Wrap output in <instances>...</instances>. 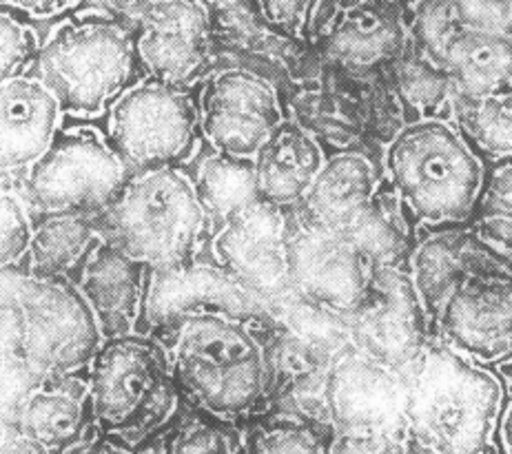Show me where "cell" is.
Returning a JSON list of instances; mask_svg holds the SVG:
<instances>
[{"mask_svg": "<svg viewBox=\"0 0 512 454\" xmlns=\"http://www.w3.org/2000/svg\"><path fill=\"white\" fill-rule=\"evenodd\" d=\"M504 408V379L437 342L408 370V437L430 454H493Z\"/></svg>", "mask_w": 512, "mask_h": 454, "instance_id": "obj_2", "label": "cell"}, {"mask_svg": "<svg viewBox=\"0 0 512 454\" xmlns=\"http://www.w3.org/2000/svg\"><path fill=\"white\" fill-rule=\"evenodd\" d=\"M98 220L102 240L147 271L196 260L211 226L196 182L182 169L131 173Z\"/></svg>", "mask_w": 512, "mask_h": 454, "instance_id": "obj_4", "label": "cell"}, {"mask_svg": "<svg viewBox=\"0 0 512 454\" xmlns=\"http://www.w3.org/2000/svg\"><path fill=\"white\" fill-rule=\"evenodd\" d=\"M200 3L207 9H229L244 3V0H200Z\"/></svg>", "mask_w": 512, "mask_h": 454, "instance_id": "obj_43", "label": "cell"}, {"mask_svg": "<svg viewBox=\"0 0 512 454\" xmlns=\"http://www.w3.org/2000/svg\"><path fill=\"white\" fill-rule=\"evenodd\" d=\"M165 454H247V441L235 423L193 410L165 432Z\"/></svg>", "mask_w": 512, "mask_h": 454, "instance_id": "obj_31", "label": "cell"}, {"mask_svg": "<svg viewBox=\"0 0 512 454\" xmlns=\"http://www.w3.org/2000/svg\"><path fill=\"white\" fill-rule=\"evenodd\" d=\"M129 171L94 127H60L49 149L18 180L32 220L65 213H102L116 198Z\"/></svg>", "mask_w": 512, "mask_h": 454, "instance_id": "obj_8", "label": "cell"}, {"mask_svg": "<svg viewBox=\"0 0 512 454\" xmlns=\"http://www.w3.org/2000/svg\"><path fill=\"white\" fill-rule=\"evenodd\" d=\"M329 454H411V439L391 435H333Z\"/></svg>", "mask_w": 512, "mask_h": 454, "instance_id": "obj_38", "label": "cell"}, {"mask_svg": "<svg viewBox=\"0 0 512 454\" xmlns=\"http://www.w3.org/2000/svg\"><path fill=\"white\" fill-rule=\"evenodd\" d=\"M384 164L399 204L430 229L466 224L486 178L479 153L442 118L406 125L388 142Z\"/></svg>", "mask_w": 512, "mask_h": 454, "instance_id": "obj_7", "label": "cell"}, {"mask_svg": "<svg viewBox=\"0 0 512 454\" xmlns=\"http://www.w3.org/2000/svg\"><path fill=\"white\" fill-rule=\"evenodd\" d=\"M145 280L147 268L116 246L102 242L91 253L76 286L96 319L102 342L138 333Z\"/></svg>", "mask_w": 512, "mask_h": 454, "instance_id": "obj_22", "label": "cell"}, {"mask_svg": "<svg viewBox=\"0 0 512 454\" xmlns=\"http://www.w3.org/2000/svg\"><path fill=\"white\" fill-rule=\"evenodd\" d=\"M0 306L5 313V344L38 377L87 373L102 346V335L74 282L36 275L18 264L0 271Z\"/></svg>", "mask_w": 512, "mask_h": 454, "instance_id": "obj_6", "label": "cell"}, {"mask_svg": "<svg viewBox=\"0 0 512 454\" xmlns=\"http://www.w3.org/2000/svg\"><path fill=\"white\" fill-rule=\"evenodd\" d=\"M512 268L510 255L495 251L464 224L428 229L408 251V280L419 306L433 326L446 297L470 277Z\"/></svg>", "mask_w": 512, "mask_h": 454, "instance_id": "obj_18", "label": "cell"}, {"mask_svg": "<svg viewBox=\"0 0 512 454\" xmlns=\"http://www.w3.org/2000/svg\"><path fill=\"white\" fill-rule=\"evenodd\" d=\"M435 342L484 368L512 364V268L459 284L433 319Z\"/></svg>", "mask_w": 512, "mask_h": 454, "instance_id": "obj_15", "label": "cell"}, {"mask_svg": "<svg viewBox=\"0 0 512 454\" xmlns=\"http://www.w3.org/2000/svg\"><path fill=\"white\" fill-rule=\"evenodd\" d=\"M258 324V319L207 313L153 335L167 348L184 404L229 423L269 406L278 370Z\"/></svg>", "mask_w": 512, "mask_h": 454, "instance_id": "obj_1", "label": "cell"}, {"mask_svg": "<svg viewBox=\"0 0 512 454\" xmlns=\"http://www.w3.org/2000/svg\"><path fill=\"white\" fill-rule=\"evenodd\" d=\"M324 56L346 69L395 60L406 49V29L391 0H360L340 12L324 40Z\"/></svg>", "mask_w": 512, "mask_h": 454, "instance_id": "obj_24", "label": "cell"}, {"mask_svg": "<svg viewBox=\"0 0 512 454\" xmlns=\"http://www.w3.org/2000/svg\"><path fill=\"white\" fill-rule=\"evenodd\" d=\"M16 428L47 454H76L98 435L87 373L43 379L25 399Z\"/></svg>", "mask_w": 512, "mask_h": 454, "instance_id": "obj_19", "label": "cell"}, {"mask_svg": "<svg viewBox=\"0 0 512 454\" xmlns=\"http://www.w3.org/2000/svg\"><path fill=\"white\" fill-rule=\"evenodd\" d=\"M202 138L215 153L253 162L286 122L273 82L253 69L229 67L204 82L198 102Z\"/></svg>", "mask_w": 512, "mask_h": 454, "instance_id": "obj_11", "label": "cell"}, {"mask_svg": "<svg viewBox=\"0 0 512 454\" xmlns=\"http://www.w3.org/2000/svg\"><path fill=\"white\" fill-rule=\"evenodd\" d=\"M107 140L129 173L182 169L200 147V113L191 91L142 78L107 111Z\"/></svg>", "mask_w": 512, "mask_h": 454, "instance_id": "obj_9", "label": "cell"}, {"mask_svg": "<svg viewBox=\"0 0 512 454\" xmlns=\"http://www.w3.org/2000/svg\"><path fill=\"white\" fill-rule=\"evenodd\" d=\"M40 49L38 36L14 9H0V85L29 74Z\"/></svg>", "mask_w": 512, "mask_h": 454, "instance_id": "obj_34", "label": "cell"}, {"mask_svg": "<svg viewBox=\"0 0 512 454\" xmlns=\"http://www.w3.org/2000/svg\"><path fill=\"white\" fill-rule=\"evenodd\" d=\"M453 7L462 25L512 38V0H453Z\"/></svg>", "mask_w": 512, "mask_h": 454, "instance_id": "obj_36", "label": "cell"}, {"mask_svg": "<svg viewBox=\"0 0 512 454\" xmlns=\"http://www.w3.org/2000/svg\"><path fill=\"white\" fill-rule=\"evenodd\" d=\"M247 454H329L331 439L313 423L298 419H273L255 423L244 432Z\"/></svg>", "mask_w": 512, "mask_h": 454, "instance_id": "obj_32", "label": "cell"}, {"mask_svg": "<svg viewBox=\"0 0 512 454\" xmlns=\"http://www.w3.org/2000/svg\"><path fill=\"white\" fill-rule=\"evenodd\" d=\"M348 322V344L360 353L408 373L428 346V319L408 273L377 266L371 288Z\"/></svg>", "mask_w": 512, "mask_h": 454, "instance_id": "obj_16", "label": "cell"}, {"mask_svg": "<svg viewBox=\"0 0 512 454\" xmlns=\"http://www.w3.org/2000/svg\"><path fill=\"white\" fill-rule=\"evenodd\" d=\"M56 98L32 74L0 85V175H23L60 129Z\"/></svg>", "mask_w": 512, "mask_h": 454, "instance_id": "obj_21", "label": "cell"}, {"mask_svg": "<svg viewBox=\"0 0 512 454\" xmlns=\"http://www.w3.org/2000/svg\"><path fill=\"white\" fill-rule=\"evenodd\" d=\"M322 406L333 435L408 437V373L346 344L331 357Z\"/></svg>", "mask_w": 512, "mask_h": 454, "instance_id": "obj_10", "label": "cell"}, {"mask_svg": "<svg viewBox=\"0 0 512 454\" xmlns=\"http://www.w3.org/2000/svg\"><path fill=\"white\" fill-rule=\"evenodd\" d=\"M466 226L495 251L512 255V160L497 162L486 173Z\"/></svg>", "mask_w": 512, "mask_h": 454, "instance_id": "obj_30", "label": "cell"}, {"mask_svg": "<svg viewBox=\"0 0 512 454\" xmlns=\"http://www.w3.org/2000/svg\"><path fill=\"white\" fill-rule=\"evenodd\" d=\"M138 71L136 38L127 20L87 12L67 18L40 43L29 74L56 98L63 116L91 120L142 80Z\"/></svg>", "mask_w": 512, "mask_h": 454, "instance_id": "obj_3", "label": "cell"}, {"mask_svg": "<svg viewBox=\"0 0 512 454\" xmlns=\"http://www.w3.org/2000/svg\"><path fill=\"white\" fill-rule=\"evenodd\" d=\"M289 211L255 200L220 224L215 264L266 304L289 291Z\"/></svg>", "mask_w": 512, "mask_h": 454, "instance_id": "obj_17", "label": "cell"}, {"mask_svg": "<svg viewBox=\"0 0 512 454\" xmlns=\"http://www.w3.org/2000/svg\"><path fill=\"white\" fill-rule=\"evenodd\" d=\"M193 182L202 204L207 206L211 222L220 220L222 224L233 213L258 200L253 162L231 160L213 153L211 158L202 160Z\"/></svg>", "mask_w": 512, "mask_h": 454, "instance_id": "obj_27", "label": "cell"}, {"mask_svg": "<svg viewBox=\"0 0 512 454\" xmlns=\"http://www.w3.org/2000/svg\"><path fill=\"white\" fill-rule=\"evenodd\" d=\"M317 0H258L266 25L284 36H304Z\"/></svg>", "mask_w": 512, "mask_h": 454, "instance_id": "obj_37", "label": "cell"}, {"mask_svg": "<svg viewBox=\"0 0 512 454\" xmlns=\"http://www.w3.org/2000/svg\"><path fill=\"white\" fill-rule=\"evenodd\" d=\"M222 313L247 319H271L269 304L253 295L220 264L189 262L147 271L138 333L160 335L193 315Z\"/></svg>", "mask_w": 512, "mask_h": 454, "instance_id": "obj_14", "label": "cell"}, {"mask_svg": "<svg viewBox=\"0 0 512 454\" xmlns=\"http://www.w3.org/2000/svg\"><path fill=\"white\" fill-rule=\"evenodd\" d=\"M326 162L322 142L295 120H286L253 160L258 200L291 211L298 206Z\"/></svg>", "mask_w": 512, "mask_h": 454, "instance_id": "obj_23", "label": "cell"}, {"mask_svg": "<svg viewBox=\"0 0 512 454\" xmlns=\"http://www.w3.org/2000/svg\"><path fill=\"white\" fill-rule=\"evenodd\" d=\"M289 291L337 315H353L371 288L375 264L351 235L300 222L289 211Z\"/></svg>", "mask_w": 512, "mask_h": 454, "instance_id": "obj_13", "label": "cell"}, {"mask_svg": "<svg viewBox=\"0 0 512 454\" xmlns=\"http://www.w3.org/2000/svg\"><path fill=\"white\" fill-rule=\"evenodd\" d=\"M464 138L479 156L495 162L512 160V85L475 100H459Z\"/></svg>", "mask_w": 512, "mask_h": 454, "instance_id": "obj_28", "label": "cell"}, {"mask_svg": "<svg viewBox=\"0 0 512 454\" xmlns=\"http://www.w3.org/2000/svg\"><path fill=\"white\" fill-rule=\"evenodd\" d=\"M80 454H136V452H131L129 448L120 446L118 441L109 439L105 435H100V432H98V435L91 439L83 450H80Z\"/></svg>", "mask_w": 512, "mask_h": 454, "instance_id": "obj_40", "label": "cell"}, {"mask_svg": "<svg viewBox=\"0 0 512 454\" xmlns=\"http://www.w3.org/2000/svg\"><path fill=\"white\" fill-rule=\"evenodd\" d=\"M102 240L98 213L45 215L32 220L25 266L43 277L78 282L80 273Z\"/></svg>", "mask_w": 512, "mask_h": 454, "instance_id": "obj_26", "label": "cell"}, {"mask_svg": "<svg viewBox=\"0 0 512 454\" xmlns=\"http://www.w3.org/2000/svg\"><path fill=\"white\" fill-rule=\"evenodd\" d=\"M0 3L14 9V12H23L34 18H47L65 12L67 7L76 5L78 0H0Z\"/></svg>", "mask_w": 512, "mask_h": 454, "instance_id": "obj_39", "label": "cell"}, {"mask_svg": "<svg viewBox=\"0 0 512 454\" xmlns=\"http://www.w3.org/2000/svg\"><path fill=\"white\" fill-rule=\"evenodd\" d=\"M393 63V85L399 100L422 113V118H437L435 113L455 96L448 76L413 43L406 45Z\"/></svg>", "mask_w": 512, "mask_h": 454, "instance_id": "obj_29", "label": "cell"}, {"mask_svg": "<svg viewBox=\"0 0 512 454\" xmlns=\"http://www.w3.org/2000/svg\"><path fill=\"white\" fill-rule=\"evenodd\" d=\"M32 215L20 198L18 184L9 175H0V271L25 262Z\"/></svg>", "mask_w": 512, "mask_h": 454, "instance_id": "obj_33", "label": "cell"}, {"mask_svg": "<svg viewBox=\"0 0 512 454\" xmlns=\"http://www.w3.org/2000/svg\"><path fill=\"white\" fill-rule=\"evenodd\" d=\"M40 381L43 377H38L12 346L0 342V415L16 423L25 399Z\"/></svg>", "mask_w": 512, "mask_h": 454, "instance_id": "obj_35", "label": "cell"}, {"mask_svg": "<svg viewBox=\"0 0 512 454\" xmlns=\"http://www.w3.org/2000/svg\"><path fill=\"white\" fill-rule=\"evenodd\" d=\"M78 454H80V452H78Z\"/></svg>", "mask_w": 512, "mask_h": 454, "instance_id": "obj_44", "label": "cell"}, {"mask_svg": "<svg viewBox=\"0 0 512 454\" xmlns=\"http://www.w3.org/2000/svg\"><path fill=\"white\" fill-rule=\"evenodd\" d=\"M0 454H47L45 450H40L34 446L32 441H27L20 432L16 430L12 439H9L3 448H0Z\"/></svg>", "mask_w": 512, "mask_h": 454, "instance_id": "obj_41", "label": "cell"}, {"mask_svg": "<svg viewBox=\"0 0 512 454\" xmlns=\"http://www.w3.org/2000/svg\"><path fill=\"white\" fill-rule=\"evenodd\" d=\"M380 178L373 160L362 151H340L326 158L311 191L293 215L313 229L351 233L373 209Z\"/></svg>", "mask_w": 512, "mask_h": 454, "instance_id": "obj_20", "label": "cell"}, {"mask_svg": "<svg viewBox=\"0 0 512 454\" xmlns=\"http://www.w3.org/2000/svg\"><path fill=\"white\" fill-rule=\"evenodd\" d=\"M122 18L147 78L189 89L207 67L213 20L200 0H127Z\"/></svg>", "mask_w": 512, "mask_h": 454, "instance_id": "obj_12", "label": "cell"}, {"mask_svg": "<svg viewBox=\"0 0 512 454\" xmlns=\"http://www.w3.org/2000/svg\"><path fill=\"white\" fill-rule=\"evenodd\" d=\"M499 441L504 454H512V401H508L504 408V415L499 421Z\"/></svg>", "mask_w": 512, "mask_h": 454, "instance_id": "obj_42", "label": "cell"}, {"mask_svg": "<svg viewBox=\"0 0 512 454\" xmlns=\"http://www.w3.org/2000/svg\"><path fill=\"white\" fill-rule=\"evenodd\" d=\"M430 60L448 76L459 100H475L512 85V38L459 23Z\"/></svg>", "mask_w": 512, "mask_h": 454, "instance_id": "obj_25", "label": "cell"}, {"mask_svg": "<svg viewBox=\"0 0 512 454\" xmlns=\"http://www.w3.org/2000/svg\"><path fill=\"white\" fill-rule=\"evenodd\" d=\"M87 381L98 432L131 452L167 432L184 404L165 344L145 333L105 339Z\"/></svg>", "mask_w": 512, "mask_h": 454, "instance_id": "obj_5", "label": "cell"}]
</instances>
